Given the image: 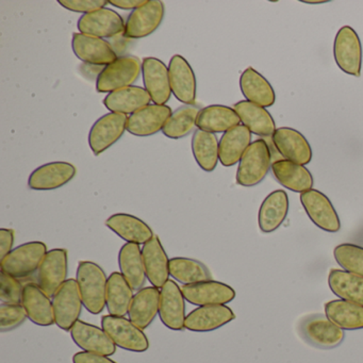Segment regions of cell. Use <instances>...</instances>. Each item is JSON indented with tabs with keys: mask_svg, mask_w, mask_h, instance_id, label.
Here are the masks:
<instances>
[{
	"mask_svg": "<svg viewBox=\"0 0 363 363\" xmlns=\"http://www.w3.org/2000/svg\"><path fill=\"white\" fill-rule=\"evenodd\" d=\"M76 280L86 309L92 314L101 313L107 296L108 278L105 271L97 263L80 261Z\"/></svg>",
	"mask_w": 363,
	"mask_h": 363,
	"instance_id": "6da1fadb",
	"label": "cell"
},
{
	"mask_svg": "<svg viewBox=\"0 0 363 363\" xmlns=\"http://www.w3.org/2000/svg\"><path fill=\"white\" fill-rule=\"evenodd\" d=\"M272 167V155L269 145L262 139L252 142L242 157L237 169L239 186H255L263 182Z\"/></svg>",
	"mask_w": 363,
	"mask_h": 363,
	"instance_id": "7a4b0ae2",
	"label": "cell"
},
{
	"mask_svg": "<svg viewBox=\"0 0 363 363\" xmlns=\"http://www.w3.org/2000/svg\"><path fill=\"white\" fill-rule=\"evenodd\" d=\"M299 335L310 345L320 350L337 347L345 337L343 329L333 324L326 314H310L301 318L298 327Z\"/></svg>",
	"mask_w": 363,
	"mask_h": 363,
	"instance_id": "3957f363",
	"label": "cell"
},
{
	"mask_svg": "<svg viewBox=\"0 0 363 363\" xmlns=\"http://www.w3.org/2000/svg\"><path fill=\"white\" fill-rule=\"evenodd\" d=\"M142 73V63L133 56L118 57L111 65L104 67L96 79L99 93H112L133 86Z\"/></svg>",
	"mask_w": 363,
	"mask_h": 363,
	"instance_id": "277c9868",
	"label": "cell"
},
{
	"mask_svg": "<svg viewBox=\"0 0 363 363\" xmlns=\"http://www.w3.org/2000/svg\"><path fill=\"white\" fill-rule=\"evenodd\" d=\"M48 247L43 242L33 241L13 248L1 259L0 271L16 278H24L39 269Z\"/></svg>",
	"mask_w": 363,
	"mask_h": 363,
	"instance_id": "5b68a950",
	"label": "cell"
},
{
	"mask_svg": "<svg viewBox=\"0 0 363 363\" xmlns=\"http://www.w3.org/2000/svg\"><path fill=\"white\" fill-rule=\"evenodd\" d=\"M101 328L111 337L113 343L123 350L144 352L150 347V341L143 329L139 328L125 316L104 315Z\"/></svg>",
	"mask_w": 363,
	"mask_h": 363,
	"instance_id": "8992f818",
	"label": "cell"
},
{
	"mask_svg": "<svg viewBox=\"0 0 363 363\" xmlns=\"http://www.w3.org/2000/svg\"><path fill=\"white\" fill-rule=\"evenodd\" d=\"M333 57L342 72L354 77L361 75L362 45L354 28L344 26L337 31L333 42Z\"/></svg>",
	"mask_w": 363,
	"mask_h": 363,
	"instance_id": "52a82bcc",
	"label": "cell"
},
{
	"mask_svg": "<svg viewBox=\"0 0 363 363\" xmlns=\"http://www.w3.org/2000/svg\"><path fill=\"white\" fill-rule=\"evenodd\" d=\"M82 306L84 303L77 280L67 279L52 297L57 326L62 330L71 331L75 323L79 320Z\"/></svg>",
	"mask_w": 363,
	"mask_h": 363,
	"instance_id": "ba28073f",
	"label": "cell"
},
{
	"mask_svg": "<svg viewBox=\"0 0 363 363\" xmlns=\"http://www.w3.org/2000/svg\"><path fill=\"white\" fill-rule=\"evenodd\" d=\"M164 14L165 8L162 1L148 0L145 5L129 14L125 25V37L131 40L148 37L162 24Z\"/></svg>",
	"mask_w": 363,
	"mask_h": 363,
	"instance_id": "9c48e42d",
	"label": "cell"
},
{
	"mask_svg": "<svg viewBox=\"0 0 363 363\" xmlns=\"http://www.w3.org/2000/svg\"><path fill=\"white\" fill-rule=\"evenodd\" d=\"M301 203L310 220L318 228L331 233H337L341 229L337 210L324 193L311 189L301 193Z\"/></svg>",
	"mask_w": 363,
	"mask_h": 363,
	"instance_id": "30bf717a",
	"label": "cell"
},
{
	"mask_svg": "<svg viewBox=\"0 0 363 363\" xmlns=\"http://www.w3.org/2000/svg\"><path fill=\"white\" fill-rule=\"evenodd\" d=\"M128 118L125 114H105L96 121L89 133V145L95 156L116 143L127 130Z\"/></svg>",
	"mask_w": 363,
	"mask_h": 363,
	"instance_id": "8fae6325",
	"label": "cell"
},
{
	"mask_svg": "<svg viewBox=\"0 0 363 363\" xmlns=\"http://www.w3.org/2000/svg\"><path fill=\"white\" fill-rule=\"evenodd\" d=\"M69 258L65 248L48 250L38 269V286L50 297H54L57 291L67 280Z\"/></svg>",
	"mask_w": 363,
	"mask_h": 363,
	"instance_id": "7c38bea8",
	"label": "cell"
},
{
	"mask_svg": "<svg viewBox=\"0 0 363 363\" xmlns=\"http://www.w3.org/2000/svg\"><path fill=\"white\" fill-rule=\"evenodd\" d=\"M125 25L122 16L109 8H103L92 13L84 14L78 21L80 33L92 35L99 39H113L123 35Z\"/></svg>",
	"mask_w": 363,
	"mask_h": 363,
	"instance_id": "4fadbf2b",
	"label": "cell"
},
{
	"mask_svg": "<svg viewBox=\"0 0 363 363\" xmlns=\"http://www.w3.org/2000/svg\"><path fill=\"white\" fill-rule=\"evenodd\" d=\"M72 48L75 56L82 62L96 67H107L118 58L111 43L84 33H74Z\"/></svg>",
	"mask_w": 363,
	"mask_h": 363,
	"instance_id": "5bb4252c",
	"label": "cell"
},
{
	"mask_svg": "<svg viewBox=\"0 0 363 363\" xmlns=\"http://www.w3.org/2000/svg\"><path fill=\"white\" fill-rule=\"evenodd\" d=\"M159 316L164 326L172 330L186 329V298L182 288L174 280H169L161 289Z\"/></svg>",
	"mask_w": 363,
	"mask_h": 363,
	"instance_id": "9a60e30c",
	"label": "cell"
},
{
	"mask_svg": "<svg viewBox=\"0 0 363 363\" xmlns=\"http://www.w3.org/2000/svg\"><path fill=\"white\" fill-rule=\"evenodd\" d=\"M144 89L155 105H165L171 99L169 67L160 59L148 57L142 62Z\"/></svg>",
	"mask_w": 363,
	"mask_h": 363,
	"instance_id": "2e32d148",
	"label": "cell"
},
{
	"mask_svg": "<svg viewBox=\"0 0 363 363\" xmlns=\"http://www.w3.org/2000/svg\"><path fill=\"white\" fill-rule=\"evenodd\" d=\"M184 298L192 305H226L235 298V291L224 282L216 280L184 284L182 288Z\"/></svg>",
	"mask_w": 363,
	"mask_h": 363,
	"instance_id": "e0dca14e",
	"label": "cell"
},
{
	"mask_svg": "<svg viewBox=\"0 0 363 363\" xmlns=\"http://www.w3.org/2000/svg\"><path fill=\"white\" fill-rule=\"evenodd\" d=\"M169 74L175 99L184 105H193L196 101L197 82L190 63L180 55H175L169 61Z\"/></svg>",
	"mask_w": 363,
	"mask_h": 363,
	"instance_id": "ac0fdd59",
	"label": "cell"
},
{
	"mask_svg": "<svg viewBox=\"0 0 363 363\" xmlns=\"http://www.w3.org/2000/svg\"><path fill=\"white\" fill-rule=\"evenodd\" d=\"M272 142L286 160L301 165L311 162V145L299 131L290 127H280L272 135Z\"/></svg>",
	"mask_w": 363,
	"mask_h": 363,
	"instance_id": "d6986e66",
	"label": "cell"
},
{
	"mask_svg": "<svg viewBox=\"0 0 363 363\" xmlns=\"http://www.w3.org/2000/svg\"><path fill=\"white\" fill-rule=\"evenodd\" d=\"M171 107L167 105H148L131 114L127 122V131L135 137H150L163 130L171 118Z\"/></svg>",
	"mask_w": 363,
	"mask_h": 363,
	"instance_id": "ffe728a7",
	"label": "cell"
},
{
	"mask_svg": "<svg viewBox=\"0 0 363 363\" xmlns=\"http://www.w3.org/2000/svg\"><path fill=\"white\" fill-rule=\"evenodd\" d=\"M77 173V169L69 162L46 163L35 169L29 176L28 186L35 191L57 190L69 184Z\"/></svg>",
	"mask_w": 363,
	"mask_h": 363,
	"instance_id": "44dd1931",
	"label": "cell"
},
{
	"mask_svg": "<svg viewBox=\"0 0 363 363\" xmlns=\"http://www.w3.org/2000/svg\"><path fill=\"white\" fill-rule=\"evenodd\" d=\"M71 335L76 345L84 352H95L108 357L116 354V345L111 337L103 328L90 323L77 320L71 329Z\"/></svg>",
	"mask_w": 363,
	"mask_h": 363,
	"instance_id": "7402d4cb",
	"label": "cell"
},
{
	"mask_svg": "<svg viewBox=\"0 0 363 363\" xmlns=\"http://www.w3.org/2000/svg\"><path fill=\"white\" fill-rule=\"evenodd\" d=\"M235 318V312L228 306H201L186 315L184 327L194 333H209L233 322Z\"/></svg>",
	"mask_w": 363,
	"mask_h": 363,
	"instance_id": "603a6c76",
	"label": "cell"
},
{
	"mask_svg": "<svg viewBox=\"0 0 363 363\" xmlns=\"http://www.w3.org/2000/svg\"><path fill=\"white\" fill-rule=\"evenodd\" d=\"M144 267L147 279L155 288L162 289L169 281V259L161 243L160 239L154 235L142 248Z\"/></svg>",
	"mask_w": 363,
	"mask_h": 363,
	"instance_id": "cb8c5ba5",
	"label": "cell"
},
{
	"mask_svg": "<svg viewBox=\"0 0 363 363\" xmlns=\"http://www.w3.org/2000/svg\"><path fill=\"white\" fill-rule=\"evenodd\" d=\"M22 305L29 320L35 324L43 327L56 324L52 301L38 284H28L24 286Z\"/></svg>",
	"mask_w": 363,
	"mask_h": 363,
	"instance_id": "d4e9b609",
	"label": "cell"
},
{
	"mask_svg": "<svg viewBox=\"0 0 363 363\" xmlns=\"http://www.w3.org/2000/svg\"><path fill=\"white\" fill-rule=\"evenodd\" d=\"M271 169L276 180L292 192L301 194L313 186V176L305 165L281 159L272 163Z\"/></svg>",
	"mask_w": 363,
	"mask_h": 363,
	"instance_id": "484cf974",
	"label": "cell"
},
{
	"mask_svg": "<svg viewBox=\"0 0 363 363\" xmlns=\"http://www.w3.org/2000/svg\"><path fill=\"white\" fill-rule=\"evenodd\" d=\"M289 196L286 191L276 190L269 193L261 203L258 213V225L263 233L277 230L286 220L289 212Z\"/></svg>",
	"mask_w": 363,
	"mask_h": 363,
	"instance_id": "4316f807",
	"label": "cell"
},
{
	"mask_svg": "<svg viewBox=\"0 0 363 363\" xmlns=\"http://www.w3.org/2000/svg\"><path fill=\"white\" fill-rule=\"evenodd\" d=\"M106 226L127 243L138 245H144L155 235L154 231L144 220L131 214H113L106 220Z\"/></svg>",
	"mask_w": 363,
	"mask_h": 363,
	"instance_id": "83f0119b",
	"label": "cell"
},
{
	"mask_svg": "<svg viewBox=\"0 0 363 363\" xmlns=\"http://www.w3.org/2000/svg\"><path fill=\"white\" fill-rule=\"evenodd\" d=\"M152 99L145 89L131 86L109 93L104 99V105L112 113L133 114L150 105Z\"/></svg>",
	"mask_w": 363,
	"mask_h": 363,
	"instance_id": "f1b7e54d",
	"label": "cell"
},
{
	"mask_svg": "<svg viewBox=\"0 0 363 363\" xmlns=\"http://www.w3.org/2000/svg\"><path fill=\"white\" fill-rule=\"evenodd\" d=\"M240 89L246 101L263 108L275 104L276 94L269 80L252 67H247L240 77Z\"/></svg>",
	"mask_w": 363,
	"mask_h": 363,
	"instance_id": "f546056e",
	"label": "cell"
},
{
	"mask_svg": "<svg viewBox=\"0 0 363 363\" xmlns=\"http://www.w3.org/2000/svg\"><path fill=\"white\" fill-rule=\"evenodd\" d=\"M160 307V291L146 286L138 291L129 308V320L139 328L146 329L156 318Z\"/></svg>",
	"mask_w": 363,
	"mask_h": 363,
	"instance_id": "4dcf8cb0",
	"label": "cell"
},
{
	"mask_svg": "<svg viewBox=\"0 0 363 363\" xmlns=\"http://www.w3.org/2000/svg\"><path fill=\"white\" fill-rule=\"evenodd\" d=\"M242 125L258 137H272L276 130L275 121L265 108L247 101H241L233 106Z\"/></svg>",
	"mask_w": 363,
	"mask_h": 363,
	"instance_id": "1f68e13d",
	"label": "cell"
},
{
	"mask_svg": "<svg viewBox=\"0 0 363 363\" xmlns=\"http://www.w3.org/2000/svg\"><path fill=\"white\" fill-rule=\"evenodd\" d=\"M239 116L228 106L211 105L203 108L197 116L196 127L207 133H225L240 125Z\"/></svg>",
	"mask_w": 363,
	"mask_h": 363,
	"instance_id": "d6a6232c",
	"label": "cell"
},
{
	"mask_svg": "<svg viewBox=\"0 0 363 363\" xmlns=\"http://www.w3.org/2000/svg\"><path fill=\"white\" fill-rule=\"evenodd\" d=\"M252 144V133L244 125H238L225 133L220 140V162L226 167L240 162Z\"/></svg>",
	"mask_w": 363,
	"mask_h": 363,
	"instance_id": "836d02e7",
	"label": "cell"
},
{
	"mask_svg": "<svg viewBox=\"0 0 363 363\" xmlns=\"http://www.w3.org/2000/svg\"><path fill=\"white\" fill-rule=\"evenodd\" d=\"M118 264L121 273L133 291L143 289L147 277L140 245L135 243L124 244L118 252Z\"/></svg>",
	"mask_w": 363,
	"mask_h": 363,
	"instance_id": "e575fe53",
	"label": "cell"
},
{
	"mask_svg": "<svg viewBox=\"0 0 363 363\" xmlns=\"http://www.w3.org/2000/svg\"><path fill=\"white\" fill-rule=\"evenodd\" d=\"M327 318L343 330L363 329V306L344 299H333L325 305Z\"/></svg>",
	"mask_w": 363,
	"mask_h": 363,
	"instance_id": "d590c367",
	"label": "cell"
},
{
	"mask_svg": "<svg viewBox=\"0 0 363 363\" xmlns=\"http://www.w3.org/2000/svg\"><path fill=\"white\" fill-rule=\"evenodd\" d=\"M135 295L130 284L120 272H113L108 278L106 307L108 312L114 316H125L128 314L131 301Z\"/></svg>",
	"mask_w": 363,
	"mask_h": 363,
	"instance_id": "8d00e7d4",
	"label": "cell"
},
{
	"mask_svg": "<svg viewBox=\"0 0 363 363\" xmlns=\"http://www.w3.org/2000/svg\"><path fill=\"white\" fill-rule=\"evenodd\" d=\"M331 292L344 301L363 306V277L344 269H331L328 275Z\"/></svg>",
	"mask_w": 363,
	"mask_h": 363,
	"instance_id": "74e56055",
	"label": "cell"
},
{
	"mask_svg": "<svg viewBox=\"0 0 363 363\" xmlns=\"http://www.w3.org/2000/svg\"><path fill=\"white\" fill-rule=\"evenodd\" d=\"M192 152L203 171L213 172L220 161V141L214 133L197 129L192 137Z\"/></svg>",
	"mask_w": 363,
	"mask_h": 363,
	"instance_id": "f35d334b",
	"label": "cell"
},
{
	"mask_svg": "<svg viewBox=\"0 0 363 363\" xmlns=\"http://www.w3.org/2000/svg\"><path fill=\"white\" fill-rule=\"evenodd\" d=\"M169 274L184 286L211 280V273L203 263L184 257H175L169 260Z\"/></svg>",
	"mask_w": 363,
	"mask_h": 363,
	"instance_id": "ab89813d",
	"label": "cell"
},
{
	"mask_svg": "<svg viewBox=\"0 0 363 363\" xmlns=\"http://www.w3.org/2000/svg\"><path fill=\"white\" fill-rule=\"evenodd\" d=\"M199 111V108L193 105H184L178 108L165 124L163 135L174 140L186 137L196 126Z\"/></svg>",
	"mask_w": 363,
	"mask_h": 363,
	"instance_id": "60d3db41",
	"label": "cell"
},
{
	"mask_svg": "<svg viewBox=\"0 0 363 363\" xmlns=\"http://www.w3.org/2000/svg\"><path fill=\"white\" fill-rule=\"evenodd\" d=\"M337 264L348 273L363 277V247L357 244L343 243L333 250Z\"/></svg>",
	"mask_w": 363,
	"mask_h": 363,
	"instance_id": "b9f144b4",
	"label": "cell"
},
{
	"mask_svg": "<svg viewBox=\"0 0 363 363\" xmlns=\"http://www.w3.org/2000/svg\"><path fill=\"white\" fill-rule=\"evenodd\" d=\"M26 310L20 305H0V331L7 333L20 327L26 320Z\"/></svg>",
	"mask_w": 363,
	"mask_h": 363,
	"instance_id": "7bdbcfd3",
	"label": "cell"
},
{
	"mask_svg": "<svg viewBox=\"0 0 363 363\" xmlns=\"http://www.w3.org/2000/svg\"><path fill=\"white\" fill-rule=\"evenodd\" d=\"M23 291H24V288L18 278L7 275L5 273L0 274V299H1V303H8V305H20L22 303Z\"/></svg>",
	"mask_w": 363,
	"mask_h": 363,
	"instance_id": "ee69618b",
	"label": "cell"
},
{
	"mask_svg": "<svg viewBox=\"0 0 363 363\" xmlns=\"http://www.w3.org/2000/svg\"><path fill=\"white\" fill-rule=\"evenodd\" d=\"M59 5L65 9L77 13H92L109 5L107 0H59Z\"/></svg>",
	"mask_w": 363,
	"mask_h": 363,
	"instance_id": "f6af8a7d",
	"label": "cell"
},
{
	"mask_svg": "<svg viewBox=\"0 0 363 363\" xmlns=\"http://www.w3.org/2000/svg\"><path fill=\"white\" fill-rule=\"evenodd\" d=\"M73 363H118L108 356L95 352H79L74 354Z\"/></svg>",
	"mask_w": 363,
	"mask_h": 363,
	"instance_id": "bcb514c9",
	"label": "cell"
},
{
	"mask_svg": "<svg viewBox=\"0 0 363 363\" xmlns=\"http://www.w3.org/2000/svg\"><path fill=\"white\" fill-rule=\"evenodd\" d=\"M14 230L8 228L0 229V259L5 258L13 250Z\"/></svg>",
	"mask_w": 363,
	"mask_h": 363,
	"instance_id": "7dc6e473",
	"label": "cell"
},
{
	"mask_svg": "<svg viewBox=\"0 0 363 363\" xmlns=\"http://www.w3.org/2000/svg\"><path fill=\"white\" fill-rule=\"evenodd\" d=\"M148 0H110L109 4L118 9L135 10L145 5Z\"/></svg>",
	"mask_w": 363,
	"mask_h": 363,
	"instance_id": "c3c4849f",
	"label": "cell"
},
{
	"mask_svg": "<svg viewBox=\"0 0 363 363\" xmlns=\"http://www.w3.org/2000/svg\"><path fill=\"white\" fill-rule=\"evenodd\" d=\"M303 4H307V5H322V4H327L329 1H326V0H303L301 1Z\"/></svg>",
	"mask_w": 363,
	"mask_h": 363,
	"instance_id": "681fc988",
	"label": "cell"
}]
</instances>
